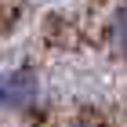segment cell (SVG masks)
I'll use <instances>...</instances> for the list:
<instances>
[{
  "label": "cell",
  "instance_id": "obj_1",
  "mask_svg": "<svg viewBox=\"0 0 127 127\" xmlns=\"http://www.w3.org/2000/svg\"><path fill=\"white\" fill-rule=\"evenodd\" d=\"M40 98V76L29 65H15L0 73V113H26Z\"/></svg>",
  "mask_w": 127,
  "mask_h": 127
},
{
  "label": "cell",
  "instance_id": "obj_2",
  "mask_svg": "<svg viewBox=\"0 0 127 127\" xmlns=\"http://www.w3.org/2000/svg\"><path fill=\"white\" fill-rule=\"evenodd\" d=\"M105 36H109V47L127 58V4L116 7L109 15V26H105Z\"/></svg>",
  "mask_w": 127,
  "mask_h": 127
},
{
  "label": "cell",
  "instance_id": "obj_3",
  "mask_svg": "<svg viewBox=\"0 0 127 127\" xmlns=\"http://www.w3.org/2000/svg\"><path fill=\"white\" fill-rule=\"evenodd\" d=\"M62 127H87V124H62Z\"/></svg>",
  "mask_w": 127,
  "mask_h": 127
}]
</instances>
